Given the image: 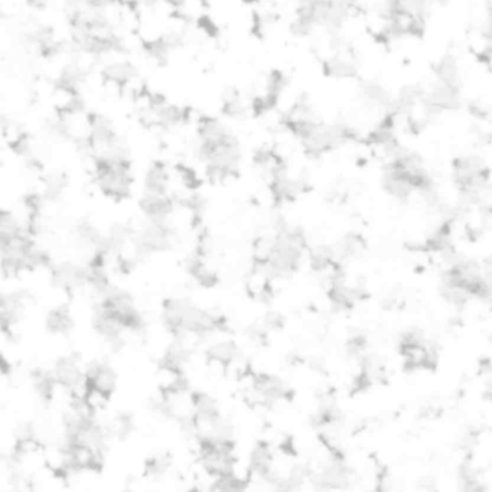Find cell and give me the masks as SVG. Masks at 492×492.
Instances as JSON below:
<instances>
[{
    "label": "cell",
    "instance_id": "obj_18",
    "mask_svg": "<svg viewBox=\"0 0 492 492\" xmlns=\"http://www.w3.org/2000/svg\"><path fill=\"white\" fill-rule=\"evenodd\" d=\"M26 2H27V5H29L30 8L41 11V9H44V8L47 6L48 0H26Z\"/></svg>",
    "mask_w": 492,
    "mask_h": 492
},
{
    "label": "cell",
    "instance_id": "obj_7",
    "mask_svg": "<svg viewBox=\"0 0 492 492\" xmlns=\"http://www.w3.org/2000/svg\"><path fill=\"white\" fill-rule=\"evenodd\" d=\"M136 75V68L130 63H114L103 70V78L116 85H126Z\"/></svg>",
    "mask_w": 492,
    "mask_h": 492
},
{
    "label": "cell",
    "instance_id": "obj_5",
    "mask_svg": "<svg viewBox=\"0 0 492 492\" xmlns=\"http://www.w3.org/2000/svg\"><path fill=\"white\" fill-rule=\"evenodd\" d=\"M359 93L362 96V99L371 106H377V107H391L393 100L390 99L387 90L376 82V81H365L361 84Z\"/></svg>",
    "mask_w": 492,
    "mask_h": 492
},
{
    "label": "cell",
    "instance_id": "obj_6",
    "mask_svg": "<svg viewBox=\"0 0 492 492\" xmlns=\"http://www.w3.org/2000/svg\"><path fill=\"white\" fill-rule=\"evenodd\" d=\"M85 81V73L82 68L75 66H68L61 73L58 78V88L64 93L74 96L78 94L81 84Z\"/></svg>",
    "mask_w": 492,
    "mask_h": 492
},
{
    "label": "cell",
    "instance_id": "obj_4",
    "mask_svg": "<svg viewBox=\"0 0 492 492\" xmlns=\"http://www.w3.org/2000/svg\"><path fill=\"white\" fill-rule=\"evenodd\" d=\"M435 74H436L438 82H442L455 88L460 87L459 66H457V61L453 56L450 55L443 56L435 68Z\"/></svg>",
    "mask_w": 492,
    "mask_h": 492
},
{
    "label": "cell",
    "instance_id": "obj_1",
    "mask_svg": "<svg viewBox=\"0 0 492 492\" xmlns=\"http://www.w3.org/2000/svg\"><path fill=\"white\" fill-rule=\"evenodd\" d=\"M424 109L429 114H433L442 110H452L460 104L459 88L438 82L429 91L426 96L422 97Z\"/></svg>",
    "mask_w": 492,
    "mask_h": 492
},
{
    "label": "cell",
    "instance_id": "obj_8",
    "mask_svg": "<svg viewBox=\"0 0 492 492\" xmlns=\"http://www.w3.org/2000/svg\"><path fill=\"white\" fill-rule=\"evenodd\" d=\"M47 326L52 332H68L73 326V319L71 314L66 306L56 307V309L51 311L47 318Z\"/></svg>",
    "mask_w": 492,
    "mask_h": 492
},
{
    "label": "cell",
    "instance_id": "obj_14",
    "mask_svg": "<svg viewBox=\"0 0 492 492\" xmlns=\"http://www.w3.org/2000/svg\"><path fill=\"white\" fill-rule=\"evenodd\" d=\"M314 26L315 25L312 22L296 16V19L290 25V32L296 37H306V35L311 34V30L314 29Z\"/></svg>",
    "mask_w": 492,
    "mask_h": 492
},
{
    "label": "cell",
    "instance_id": "obj_9",
    "mask_svg": "<svg viewBox=\"0 0 492 492\" xmlns=\"http://www.w3.org/2000/svg\"><path fill=\"white\" fill-rule=\"evenodd\" d=\"M223 113L231 118H241L245 114L240 93L235 88H228L223 97Z\"/></svg>",
    "mask_w": 492,
    "mask_h": 492
},
{
    "label": "cell",
    "instance_id": "obj_12",
    "mask_svg": "<svg viewBox=\"0 0 492 492\" xmlns=\"http://www.w3.org/2000/svg\"><path fill=\"white\" fill-rule=\"evenodd\" d=\"M67 187V176L63 173H54L47 179L45 195L51 199L56 198Z\"/></svg>",
    "mask_w": 492,
    "mask_h": 492
},
{
    "label": "cell",
    "instance_id": "obj_3",
    "mask_svg": "<svg viewBox=\"0 0 492 492\" xmlns=\"http://www.w3.org/2000/svg\"><path fill=\"white\" fill-rule=\"evenodd\" d=\"M325 73L335 78H351L357 74L355 61L344 54H338L325 61Z\"/></svg>",
    "mask_w": 492,
    "mask_h": 492
},
{
    "label": "cell",
    "instance_id": "obj_20",
    "mask_svg": "<svg viewBox=\"0 0 492 492\" xmlns=\"http://www.w3.org/2000/svg\"><path fill=\"white\" fill-rule=\"evenodd\" d=\"M201 2H202V4H205V2H207V0H201Z\"/></svg>",
    "mask_w": 492,
    "mask_h": 492
},
{
    "label": "cell",
    "instance_id": "obj_19",
    "mask_svg": "<svg viewBox=\"0 0 492 492\" xmlns=\"http://www.w3.org/2000/svg\"><path fill=\"white\" fill-rule=\"evenodd\" d=\"M439 2H448V0H439Z\"/></svg>",
    "mask_w": 492,
    "mask_h": 492
},
{
    "label": "cell",
    "instance_id": "obj_17",
    "mask_svg": "<svg viewBox=\"0 0 492 492\" xmlns=\"http://www.w3.org/2000/svg\"><path fill=\"white\" fill-rule=\"evenodd\" d=\"M332 2L336 4L338 6H343V8L347 9V11H351V9L355 6L357 0H332Z\"/></svg>",
    "mask_w": 492,
    "mask_h": 492
},
{
    "label": "cell",
    "instance_id": "obj_10",
    "mask_svg": "<svg viewBox=\"0 0 492 492\" xmlns=\"http://www.w3.org/2000/svg\"><path fill=\"white\" fill-rule=\"evenodd\" d=\"M235 354H237V350L233 343L217 344L208 351V357L211 361L219 362L220 365H224V367H227L234 359Z\"/></svg>",
    "mask_w": 492,
    "mask_h": 492
},
{
    "label": "cell",
    "instance_id": "obj_2",
    "mask_svg": "<svg viewBox=\"0 0 492 492\" xmlns=\"http://www.w3.org/2000/svg\"><path fill=\"white\" fill-rule=\"evenodd\" d=\"M169 182V175L166 171V166L162 162L152 164L146 173L144 187L146 194H155V195H165Z\"/></svg>",
    "mask_w": 492,
    "mask_h": 492
},
{
    "label": "cell",
    "instance_id": "obj_16",
    "mask_svg": "<svg viewBox=\"0 0 492 492\" xmlns=\"http://www.w3.org/2000/svg\"><path fill=\"white\" fill-rule=\"evenodd\" d=\"M199 26H201V29L204 30V32H205L207 35H209V37H212V38L217 37V34H219V27H217V25H215L208 16H204V18L199 19Z\"/></svg>",
    "mask_w": 492,
    "mask_h": 492
},
{
    "label": "cell",
    "instance_id": "obj_11",
    "mask_svg": "<svg viewBox=\"0 0 492 492\" xmlns=\"http://www.w3.org/2000/svg\"><path fill=\"white\" fill-rule=\"evenodd\" d=\"M288 85V78L286 75L279 71V70H274L269 74L267 77V84H266V94L274 97V99H281L282 93L285 91Z\"/></svg>",
    "mask_w": 492,
    "mask_h": 492
},
{
    "label": "cell",
    "instance_id": "obj_13",
    "mask_svg": "<svg viewBox=\"0 0 492 492\" xmlns=\"http://www.w3.org/2000/svg\"><path fill=\"white\" fill-rule=\"evenodd\" d=\"M11 147L19 156H27L30 150H32V143H30V137L26 133H19L12 142Z\"/></svg>",
    "mask_w": 492,
    "mask_h": 492
},
{
    "label": "cell",
    "instance_id": "obj_15",
    "mask_svg": "<svg viewBox=\"0 0 492 492\" xmlns=\"http://www.w3.org/2000/svg\"><path fill=\"white\" fill-rule=\"evenodd\" d=\"M178 171H179V175L183 180V183L190 188V190H197L199 187V179L195 173L194 169L188 168V166H183V165H179L178 166Z\"/></svg>",
    "mask_w": 492,
    "mask_h": 492
}]
</instances>
